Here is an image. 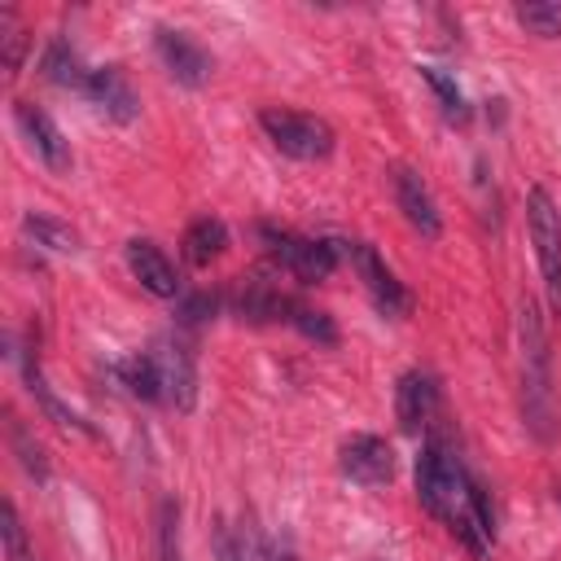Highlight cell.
<instances>
[{
	"instance_id": "obj_25",
	"label": "cell",
	"mask_w": 561,
	"mask_h": 561,
	"mask_svg": "<svg viewBox=\"0 0 561 561\" xmlns=\"http://www.w3.org/2000/svg\"><path fill=\"white\" fill-rule=\"evenodd\" d=\"M0 535H4V557H9V561H35V552H31V543H26V526H22L13 500L0 504Z\"/></svg>"
},
{
	"instance_id": "obj_24",
	"label": "cell",
	"mask_w": 561,
	"mask_h": 561,
	"mask_svg": "<svg viewBox=\"0 0 561 561\" xmlns=\"http://www.w3.org/2000/svg\"><path fill=\"white\" fill-rule=\"evenodd\" d=\"M517 22L539 35V39H557L561 35V4H548V0H530V4H517Z\"/></svg>"
},
{
	"instance_id": "obj_12",
	"label": "cell",
	"mask_w": 561,
	"mask_h": 561,
	"mask_svg": "<svg viewBox=\"0 0 561 561\" xmlns=\"http://www.w3.org/2000/svg\"><path fill=\"white\" fill-rule=\"evenodd\" d=\"M13 118H18L22 136H26V145L35 149V158H39L48 171H70V140L61 136V127H57L44 110H35L31 101H18V105H13Z\"/></svg>"
},
{
	"instance_id": "obj_20",
	"label": "cell",
	"mask_w": 561,
	"mask_h": 561,
	"mask_svg": "<svg viewBox=\"0 0 561 561\" xmlns=\"http://www.w3.org/2000/svg\"><path fill=\"white\" fill-rule=\"evenodd\" d=\"M280 320L294 324L302 337H311V342H320V346H333V342H337V324L329 320V311H320V307H311V302L285 298V316H280Z\"/></svg>"
},
{
	"instance_id": "obj_1",
	"label": "cell",
	"mask_w": 561,
	"mask_h": 561,
	"mask_svg": "<svg viewBox=\"0 0 561 561\" xmlns=\"http://www.w3.org/2000/svg\"><path fill=\"white\" fill-rule=\"evenodd\" d=\"M517 333H522V412L526 425L539 443H552L557 430V408H552V364H548V333L543 320L535 311V302L526 298L517 311Z\"/></svg>"
},
{
	"instance_id": "obj_23",
	"label": "cell",
	"mask_w": 561,
	"mask_h": 561,
	"mask_svg": "<svg viewBox=\"0 0 561 561\" xmlns=\"http://www.w3.org/2000/svg\"><path fill=\"white\" fill-rule=\"evenodd\" d=\"M416 70H421V79L434 88V96H438L443 114H447L451 123H465V118H469V105H465V92H460V83H456L447 70H438V66H416Z\"/></svg>"
},
{
	"instance_id": "obj_2",
	"label": "cell",
	"mask_w": 561,
	"mask_h": 561,
	"mask_svg": "<svg viewBox=\"0 0 561 561\" xmlns=\"http://www.w3.org/2000/svg\"><path fill=\"white\" fill-rule=\"evenodd\" d=\"M259 127L267 131V140L298 158V162H316V158H329L333 153V127L316 114H302V110H280V105H267L259 110Z\"/></svg>"
},
{
	"instance_id": "obj_22",
	"label": "cell",
	"mask_w": 561,
	"mask_h": 561,
	"mask_svg": "<svg viewBox=\"0 0 561 561\" xmlns=\"http://www.w3.org/2000/svg\"><path fill=\"white\" fill-rule=\"evenodd\" d=\"M0 44H4V75L13 79L26 61V48H31V31L22 26L18 9H0Z\"/></svg>"
},
{
	"instance_id": "obj_3",
	"label": "cell",
	"mask_w": 561,
	"mask_h": 561,
	"mask_svg": "<svg viewBox=\"0 0 561 561\" xmlns=\"http://www.w3.org/2000/svg\"><path fill=\"white\" fill-rule=\"evenodd\" d=\"M465 478H469V469L447 447V438H438V434L425 438V447L416 456V500H421V508L434 513V517H447V508H451L456 491L465 486Z\"/></svg>"
},
{
	"instance_id": "obj_18",
	"label": "cell",
	"mask_w": 561,
	"mask_h": 561,
	"mask_svg": "<svg viewBox=\"0 0 561 561\" xmlns=\"http://www.w3.org/2000/svg\"><path fill=\"white\" fill-rule=\"evenodd\" d=\"M110 373H114V381H118V386H123L131 399H145V403H158V399H162V386H158V368H153L149 351H136V355L118 359Z\"/></svg>"
},
{
	"instance_id": "obj_21",
	"label": "cell",
	"mask_w": 561,
	"mask_h": 561,
	"mask_svg": "<svg viewBox=\"0 0 561 561\" xmlns=\"http://www.w3.org/2000/svg\"><path fill=\"white\" fill-rule=\"evenodd\" d=\"M22 232H26L35 245L53 250V254H75V250H79V232H75L70 224L53 219V215H26V219H22Z\"/></svg>"
},
{
	"instance_id": "obj_26",
	"label": "cell",
	"mask_w": 561,
	"mask_h": 561,
	"mask_svg": "<svg viewBox=\"0 0 561 561\" xmlns=\"http://www.w3.org/2000/svg\"><path fill=\"white\" fill-rule=\"evenodd\" d=\"M9 443H13V451H18V460H22V469L35 478V482H44L48 478V465H44V451H39V443H31V434L18 425V421H9Z\"/></svg>"
},
{
	"instance_id": "obj_17",
	"label": "cell",
	"mask_w": 561,
	"mask_h": 561,
	"mask_svg": "<svg viewBox=\"0 0 561 561\" xmlns=\"http://www.w3.org/2000/svg\"><path fill=\"white\" fill-rule=\"evenodd\" d=\"M184 259L193 263V267H210L219 254H224V245H228V228H224V219H210V215H202V219H193L188 228H184Z\"/></svg>"
},
{
	"instance_id": "obj_16",
	"label": "cell",
	"mask_w": 561,
	"mask_h": 561,
	"mask_svg": "<svg viewBox=\"0 0 561 561\" xmlns=\"http://www.w3.org/2000/svg\"><path fill=\"white\" fill-rule=\"evenodd\" d=\"M39 70H44L48 83H57V88H75V92H88V79H92V70L79 61V53H75L66 39H53V44L44 48Z\"/></svg>"
},
{
	"instance_id": "obj_8",
	"label": "cell",
	"mask_w": 561,
	"mask_h": 561,
	"mask_svg": "<svg viewBox=\"0 0 561 561\" xmlns=\"http://www.w3.org/2000/svg\"><path fill=\"white\" fill-rule=\"evenodd\" d=\"M149 359L158 368V386H162V403L188 412L197 403V364H193V351L180 342V337H158L149 346Z\"/></svg>"
},
{
	"instance_id": "obj_7",
	"label": "cell",
	"mask_w": 561,
	"mask_h": 561,
	"mask_svg": "<svg viewBox=\"0 0 561 561\" xmlns=\"http://www.w3.org/2000/svg\"><path fill=\"white\" fill-rule=\"evenodd\" d=\"M259 237L267 241L272 259L294 272L298 280H324L333 267H337V250L333 241H316V237H298V232H285V228H259Z\"/></svg>"
},
{
	"instance_id": "obj_27",
	"label": "cell",
	"mask_w": 561,
	"mask_h": 561,
	"mask_svg": "<svg viewBox=\"0 0 561 561\" xmlns=\"http://www.w3.org/2000/svg\"><path fill=\"white\" fill-rule=\"evenodd\" d=\"M175 302H180V324L184 329H193V324H202V320L215 316V298L210 294H180Z\"/></svg>"
},
{
	"instance_id": "obj_15",
	"label": "cell",
	"mask_w": 561,
	"mask_h": 561,
	"mask_svg": "<svg viewBox=\"0 0 561 561\" xmlns=\"http://www.w3.org/2000/svg\"><path fill=\"white\" fill-rule=\"evenodd\" d=\"M88 96H92V105H96L105 118H114V123H131V118L140 114L136 88L127 83V75H123L118 66H96L92 79H88Z\"/></svg>"
},
{
	"instance_id": "obj_19",
	"label": "cell",
	"mask_w": 561,
	"mask_h": 561,
	"mask_svg": "<svg viewBox=\"0 0 561 561\" xmlns=\"http://www.w3.org/2000/svg\"><path fill=\"white\" fill-rule=\"evenodd\" d=\"M22 377H26V390L39 399V408H44V412H48L57 425H66V430H79V434H92V425H88V421H83L75 408H66V403L53 394V386L44 381V373H39V364H35L31 355L22 359Z\"/></svg>"
},
{
	"instance_id": "obj_14",
	"label": "cell",
	"mask_w": 561,
	"mask_h": 561,
	"mask_svg": "<svg viewBox=\"0 0 561 561\" xmlns=\"http://www.w3.org/2000/svg\"><path fill=\"white\" fill-rule=\"evenodd\" d=\"M127 267L153 298H180V272L158 241H149V237L127 241Z\"/></svg>"
},
{
	"instance_id": "obj_9",
	"label": "cell",
	"mask_w": 561,
	"mask_h": 561,
	"mask_svg": "<svg viewBox=\"0 0 561 561\" xmlns=\"http://www.w3.org/2000/svg\"><path fill=\"white\" fill-rule=\"evenodd\" d=\"M158 57H162L167 75L175 83H184V88H202L210 79V70H215V57L188 31H171V26L158 31Z\"/></svg>"
},
{
	"instance_id": "obj_13",
	"label": "cell",
	"mask_w": 561,
	"mask_h": 561,
	"mask_svg": "<svg viewBox=\"0 0 561 561\" xmlns=\"http://www.w3.org/2000/svg\"><path fill=\"white\" fill-rule=\"evenodd\" d=\"M390 188H394V206L403 210V219H408L421 237H438V232H443L434 193L425 188V180H421L412 167H394V171H390Z\"/></svg>"
},
{
	"instance_id": "obj_28",
	"label": "cell",
	"mask_w": 561,
	"mask_h": 561,
	"mask_svg": "<svg viewBox=\"0 0 561 561\" xmlns=\"http://www.w3.org/2000/svg\"><path fill=\"white\" fill-rule=\"evenodd\" d=\"M557 504H561V491H557Z\"/></svg>"
},
{
	"instance_id": "obj_6",
	"label": "cell",
	"mask_w": 561,
	"mask_h": 561,
	"mask_svg": "<svg viewBox=\"0 0 561 561\" xmlns=\"http://www.w3.org/2000/svg\"><path fill=\"white\" fill-rule=\"evenodd\" d=\"M447 530L469 548V557H486L491 552V543H495V513H491V500H486V491H482V482H473V478H465V486L456 491V500H451V508H447Z\"/></svg>"
},
{
	"instance_id": "obj_10",
	"label": "cell",
	"mask_w": 561,
	"mask_h": 561,
	"mask_svg": "<svg viewBox=\"0 0 561 561\" xmlns=\"http://www.w3.org/2000/svg\"><path fill=\"white\" fill-rule=\"evenodd\" d=\"M337 465H342V473H346L351 482H359V486H386V482L394 478V451H390V443L377 438V434H355V438H346Z\"/></svg>"
},
{
	"instance_id": "obj_4",
	"label": "cell",
	"mask_w": 561,
	"mask_h": 561,
	"mask_svg": "<svg viewBox=\"0 0 561 561\" xmlns=\"http://www.w3.org/2000/svg\"><path fill=\"white\" fill-rule=\"evenodd\" d=\"M526 228H530V241H535V259H539V272H543L548 302L561 311V210H557L552 193L539 188V184L526 193Z\"/></svg>"
},
{
	"instance_id": "obj_5",
	"label": "cell",
	"mask_w": 561,
	"mask_h": 561,
	"mask_svg": "<svg viewBox=\"0 0 561 561\" xmlns=\"http://www.w3.org/2000/svg\"><path fill=\"white\" fill-rule=\"evenodd\" d=\"M333 250L355 263V272H359V280L368 285V294H373V302H377L381 316H394V320H399V316L412 311V294L403 289V280L386 267V259H381L368 241H333Z\"/></svg>"
},
{
	"instance_id": "obj_11",
	"label": "cell",
	"mask_w": 561,
	"mask_h": 561,
	"mask_svg": "<svg viewBox=\"0 0 561 561\" xmlns=\"http://www.w3.org/2000/svg\"><path fill=\"white\" fill-rule=\"evenodd\" d=\"M438 399H443V394H438V377H434V373H425V368L403 373L399 386H394V416H399V430H403V434H421V430L434 421Z\"/></svg>"
}]
</instances>
